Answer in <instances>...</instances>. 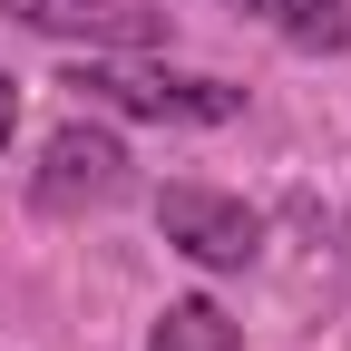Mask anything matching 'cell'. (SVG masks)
Returning <instances> with one entry per match:
<instances>
[{
    "label": "cell",
    "instance_id": "obj_1",
    "mask_svg": "<svg viewBox=\"0 0 351 351\" xmlns=\"http://www.w3.org/2000/svg\"><path fill=\"white\" fill-rule=\"evenodd\" d=\"M59 88H78L88 108H117V117H166V127H225L244 117V88L225 78H176V69H137V59H88Z\"/></svg>",
    "mask_w": 351,
    "mask_h": 351
},
{
    "label": "cell",
    "instance_id": "obj_6",
    "mask_svg": "<svg viewBox=\"0 0 351 351\" xmlns=\"http://www.w3.org/2000/svg\"><path fill=\"white\" fill-rule=\"evenodd\" d=\"M234 10H254L263 29H283L293 49H341V39H351V10H341V0H234Z\"/></svg>",
    "mask_w": 351,
    "mask_h": 351
},
{
    "label": "cell",
    "instance_id": "obj_2",
    "mask_svg": "<svg viewBox=\"0 0 351 351\" xmlns=\"http://www.w3.org/2000/svg\"><path fill=\"white\" fill-rule=\"evenodd\" d=\"M156 234H166L176 254L215 263V274H234V263L263 254V215H254L244 195H215V186H166V195H156Z\"/></svg>",
    "mask_w": 351,
    "mask_h": 351
},
{
    "label": "cell",
    "instance_id": "obj_3",
    "mask_svg": "<svg viewBox=\"0 0 351 351\" xmlns=\"http://www.w3.org/2000/svg\"><path fill=\"white\" fill-rule=\"evenodd\" d=\"M127 195V147L108 137V127L69 117L49 147H39V205L49 215H78V205H117Z\"/></svg>",
    "mask_w": 351,
    "mask_h": 351
},
{
    "label": "cell",
    "instance_id": "obj_7",
    "mask_svg": "<svg viewBox=\"0 0 351 351\" xmlns=\"http://www.w3.org/2000/svg\"><path fill=\"white\" fill-rule=\"evenodd\" d=\"M10 127H20V88L0 78V147H10Z\"/></svg>",
    "mask_w": 351,
    "mask_h": 351
},
{
    "label": "cell",
    "instance_id": "obj_4",
    "mask_svg": "<svg viewBox=\"0 0 351 351\" xmlns=\"http://www.w3.org/2000/svg\"><path fill=\"white\" fill-rule=\"evenodd\" d=\"M0 10H20L29 29H59V39H108V49L166 39V10H147V0H0Z\"/></svg>",
    "mask_w": 351,
    "mask_h": 351
},
{
    "label": "cell",
    "instance_id": "obj_5",
    "mask_svg": "<svg viewBox=\"0 0 351 351\" xmlns=\"http://www.w3.org/2000/svg\"><path fill=\"white\" fill-rule=\"evenodd\" d=\"M234 341H244V322L225 313V302H205V293L166 302V313H156V332H147V351H234Z\"/></svg>",
    "mask_w": 351,
    "mask_h": 351
}]
</instances>
